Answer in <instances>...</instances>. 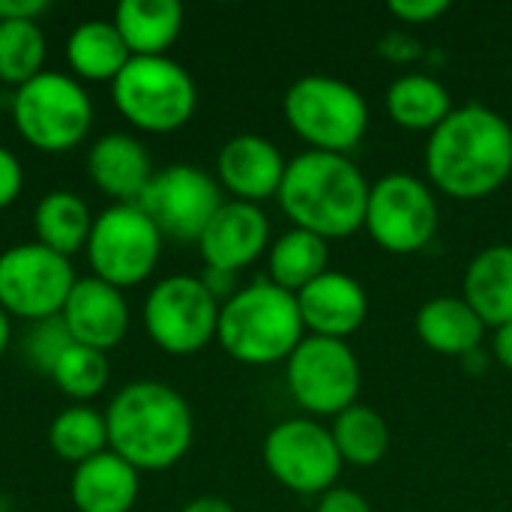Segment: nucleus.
<instances>
[{
  "instance_id": "2f4dec72",
  "label": "nucleus",
  "mask_w": 512,
  "mask_h": 512,
  "mask_svg": "<svg viewBox=\"0 0 512 512\" xmlns=\"http://www.w3.org/2000/svg\"><path fill=\"white\" fill-rule=\"evenodd\" d=\"M72 345V336L63 324V318H45L30 324L27 336H24V357L36 372H51V366L57 363V357Z\"/></svg>"
},
{
  "instance_id": "20e7f679",
  "label": "nucleus",
  "mask_w": 512,
  "mask_h": 512,
  "mask_svg": "<svg viewBox=\"0 0 512 512\" xmlns=\"http://www.w3.org/2000/svg\"><path fill=\"white\" fill-rule=\"evenodd\" d=\"M306 339L297 297L270 279L234 291L219 309L216 342L243 366H273Z\"/></svg>"
},
{
  "instance_id": "9d476101",
  "label": "nucleus",
  "mask_w": 512,
  "mask_h": 512,
  "mask_svg": "<svg viewBox=\"0 0 512 512\" xmlns=\"http://www.w3.org/2000/svg\"><path fill=\"white\" fill-rule=\"evenodd\" d=\"M291 399L312 417H336L357 405L360 363L348 342L306 336L285 360Z\"/></svg>"
},
{
  "instance_id": "7ed1b4c3",
  "label": "nucleus",
  "mask_w": 512,
  "mask_h": 512,
  "mask_svg": "<svg viewBox=\"0 0 512 512\" xmlns=\"http://www.w3.org/2000/svg\"><path fill=\"white\" fill-rule=\"evenodd\" d=\"M369 189L348 156L306 150L288 162L276 198L294 228L321 240H345L366 225Z\"/></svg>"
},
{
  "instance_id": "f3484780",
  "label": "nucleus",
  "mask_w": 512,
  "mask_h": 512,
  "mask_svg": "<svg viewBox=\"0 0 512 512\" xmlns=\"http://www.w3.org/2000/svg\"><path fill=\"white\" fill-rule=\"evenodd\" d=\"M270 243V222L258 204L225 201L204 228L198 249L207 270L237 273L261 258Z\"/></svg>"
},
{
  "instance_id": "b1692460",
  "label": "nucleus",
  "mask_w": 512,
  "mask_h": 512,
  "mask_svg": "<svg viewBox=\"0 0 512 512\" xmlns=\"http://www.w3.org/2000/svg\"><path fill=\"white\" fill-rule=\"evenodd\" d=\"M132 60L123 36L117 33L114 21H81L69 39H66V63L72 69V78L78 81H96V84H111L126 63Z\"/></svg>"
},
{
  "instance_id": "f03ea898",
  "label": "nucleus",
  "mask_w": 512,
  "mask_h": 512,
  "mask_svg": "<svg viewBox=\"0 0 512 512\" xmlns=\"http://www.w3.org/2000/svg\"><path fill=\"white\" fill-rule=\"evenodd\" d=\"M108 450L135 471H168L192 447L195 417L189 402L162 381H129L105 411Z\"/></svg>"
},
{
  "instance_id": "a878e982",
  "label": "nucleus",
  "mask_w": 512,
  "mask_h": 512,
  "mask_svg": "<svg viewBox=\"0 0 512 512\" xmlns=\"http://www.w3.org/2000/svg\"><path fill=\"white\" fill-rule=\"evenodd\" d=\"M387 111L408 132H435L453 111L450 90L432 75H402L387 87Z\"/></svg>"
},
{
  "instance_id": "7c9ffc66",
  "label": "nucleus",
  "mask_w": 512,
  "mask_h": 512,
  "mask_svg": "<svg viewBox=\"0 0 512 512\" xmlns=\"http://www.w3.org/2000/svg\"><path fill=\"white\" fill-rule=\"evenodd\" d=\"M48 378H51V381L57 384V390H60L63 396H69L75 405H87L90 399H96V396L108 387L111 366H108L105 351H96V348H87V345L72 342V345L57 357V363L51 366Z\"/></svg>"
},
{
  "instance_id": "aec40b11",
  "label": "nucleus",
  "mask_w": 512,
  "mask_h": 512,
  "mask_svg": "<svg viewBox=\"0 0 512 512\" xmlns=\"http://www.w3.org/2000/svg\"><path fill=\"white\" fill-rule=\"evenodd\" d=\"M141 492V471L105 450L72 471L69 498L78 512H129Z\"/></svg>"
},
{
  "instance_id": "9b49d317",
  "label": "nucleus",
  "mask_w": 512,
  "mask_h": 512,
  "mask_svg": "<svg viewBox=\"0 0 512 512\" xmlns=\"http://www.w3.org/2000/svg\"><path fill=\"white\" fill-rule=\"evenodd\" d=\"M69 258L33 243H18L0 252V306L9 318L27 324L57 318L75 285Z\"/></svg>"
},
{
  "instance_id": "0eeeda50",
  "label": "nucleus",
  "mask_w": 512,
  "mask_h": 512,
  "mask_svg": "<svg viewBox=\"0 0 512 512\" xmlns=\"http://www.w3.org/2000/svg\"><path fill=\"white\" fill-rule=\"evenodd\" d=\"M15 132L42 153H66L78 147L93 126V99L84 84L66 72H42L15 87Z\"/></svg>"
},
{
  "instance_id": "6e6552de",
  "label": "nucleus",
  "mask_w": 512,
  "mask_h": 512,
  "mask_svg": "<svg viewBox=\"0 0 512 512\" xmlns=\"http://www.w3.org/2000/svg\"><path fill=\"white\" fill-rule=\"evenodd\" d=\"M162 240L138 204H111L93 219L84 252L93 276L123 291L150 279L162 255Z\"/></svg>"
},
{
  "instance_id": "c9c22d12",
  "label": "nucleus",
  "mask_w": 512,
  "mask_h": 512,
  "mask_svg": "<svg viewBox=\"0 0 512 512\" xmlns=\"http://www.w3.org/2000/svg\"><path fill=\"white\" fill-rule=\"evenodd\" d=\"M48 0H0V21H39Z\"/></svg>"
},
{
  "instance_id": "bb28decb",
  "label": "nucleus",
  "mask_w": 512,
  "mask_h": 512,
  "mask_svg": "<svg viewBox=\"0 0 512 512\" xmlns=\"http://www.w3.org/2000/svg\"><path fill=\"white\" fill-rule=\"evenodd\" d=\"M327 261H330L327 240L303 228H291L267 252L270 282L288 294H300L309 282L327 273Z\"/></svg>"
},
{
  "instance_id": "a211bd4d",
  "label": "nucleus",
  "mask_w": 512,
  "mask_h": 512,
  "mask_svg": "<svg viewBox=\"0 0 512 512\" xmlns=\"http://www.w3.org/2000/svg\"><path fill=\"white\" fill-rule=\"evenodd\" d=\"M294 297L300 306L303 327L312 330V336L345 342L369 318V294L348 273L327 270Z\"/></svg>"
},
{
  "instance_id": "ddd939ff",
  "label": "nucleus",
  "mask_w": 512,
  "mask_h": 512,
  "mask_svg": "<svg viewBox=\"0 0 512 512\" xmlns=\"http://www.w3.org/2000/svg\"><path fill=\"white\" fill-rule=\"evenodd\" d=\"M261 456L270 477L297 495L330 492L345 465L330 429L309 417H294L273 426L264 438Z\"/></svg>"
},
{
  "instance_id": "1a4fd4ad",
  "label": "nucleus",
  "mask_w": 512,
  "mask_h": 512,
  "mask_svg": "<svg viewBox=\"0 0 512 512\" xmlns=\"http://www.w3.org/2000/svg\"><path fill=\"white\" fill-rule=\"evenodd\" d=\"M219 309L222 303L198 276H168L144 300V330L165 354L189 357L216 339Z\"/></svg>"
},
{
  "instance_id": "72a5a7b5",
  "label": "nucleus",
  "mask_w": 512,
  "mask_h": 512,
  "mask_svg": "<svg viewBox=\"0 0 512 512\" xmlns=\"http://www.w3.org/2000/svg\"><path fill=\"white\" fill-rule=\"evenodd\" d=\"M21 189H24V168L12 150L0 147V210L12 207Z\"/></svg>"
},
{
  "instance_id": "2eb2a0df",
  "label": "nucleus",
  "mask_w": 512,
  "mask_h": 512,
  "mask_svg": "<svg viewBox=\"0 0 512 512\" xmlns=\"http://www.w3.org/2000/svg\"><path fill=\"white\" fill-rule=\"evenodd\" d=\"M285 168L288 162L279 153V147L255 132L228 138L216 156L219 186L231 192L234 201H246V204H258L279 195Z\"/></svg>"
},
{
  "instance_id": "c756f323",
  "label": "nucleus",
  "mask_w": 512,
  "mask_h": 512,
  "mask_svg": "<svg viewBox=\"0 0 512 512\" xmlns=\"http://www.w3.org/2000/svg\"><path fill=\"white\" fill-rule=\"evenodd\" d=\"M48 42L39 21H0V84L21 87L45 72Z\"/></svg>"
},
{
  "instance_id": "412c9836",
  "label": "nucleus",
  "mask_w": 512,
  "mask_h": 512,
  "mask_svg": "<svg viewBox=\"0 0 512 512\" xmlns=\"http://www.w3.org/2000/svg\"><path fill=\"white\" fill-rule=\"evenodd\" d=\"M420 342L444 357H468L480 348L486 324L465 303V297H432L414 318Z\"/></svg>"
},
{
  "instance_id": "f8f14e48",
  "label": "nucleus",
  "mask_w": 512,
  "mask_h": 512,
  "mask_svg": "<svg viewBox=\"0 0 512 512\" xmlns=\"http://www.w3.org/2000/svg\"><path fill=\"white\" fill-rule=\"evenodd\" d=\"M435 192L411 174H387L369 189L366 231L390 255L423 252L438 234Z\"/></svg>"
},
{
  "instance_id": "dca6fc26",
  "label": "nucleus",
  "mask_w": 512,
  "mask_h": 512,
  "mask_svg": "<svg viewBox=\"0 0 512 512\" xmlns=\"http://www.w3.org/2000/svg\"><path fill=\"white\" fill-rule=\"evenodd\" d=\"M60 318L72 342L96 351L117 348L129 333V303L123 291L96 276L75 279Z\"/></svg>"
},
{
  "instance_id": "58836bf2",
  "label": "nucleus",
  "mask_w": 512,
  "mask_h": 512,
  "mask_svg": "<svg viewBox=\"0 0 512 512\" xmlns=\"http://www.w3.org/2000/svg\"><path fill=\"white\" fill-rule=\"evenodd\" d=\"M9 342H12V318H9L6 309L0 306V357L6 354Z\"/></svg>"
},
{
  "instance_id": "cd10ccee",
  "label": "nucleus",
  "mask_w": 512,
  "mask_h": 512,
  "mask_svg": "<svg viewBox=\"0 0 512 512\" xmlns=\"http://www.w3.org/2000/svg\"><path fill=\"white\" fill-rule=\"evenodd\" d=\"M333 444L345 465L375 468L390 450V426L369 405H351L333 417Z\"/></svg>"
},
{
  "instance_id": "4468645a",
  "label": "nucleus",
  "mask_w": 512,
  "mask_h": 512,
  "mask_svg": "<svg viewBox=\"0 0 512 512\" xmlns=\"http://www.w3.org/2000/svg\"><path fill=\"white\" fill-rule=\"evenodd\" d=\"M222 204L219 180L186 162L156 171L138 198V207L150 216L159 234L177 243H198Z\"/></svg>"
},
{
  "instance_id": "6ab92c4d",
  "label": "nucleus",
  "mask_w": 512,
  "mask_h": 512,
  "mask_svg": "<svg viewBox=\"0 0 512 512\" xmlns=\"http://www.w3.org/2000/svg\"><path fill=\"white\" fill-rule=\"evenodd\" d=\"M153 174V159L135 135L108 132L87 150V177L114 204H138Z\"/></svg>"
},
{
  "instance_id": "f704fd0d",
  "label": "nucleus",
  "mask_w": 512,
  "mask_h": 512,
  "mask_svg": "<svg viewBox=\"0 0 512 512\" xmlns=\"http://www.w3.org/2000/svg\"><path fill=\"white\" fill-rule=\"evenodd\" d=\"M315 512H372V504L360 492H354V489L333 486L330 492L321 495Z\"/></svg>"
},
{
  "instance_id": "4be33fe9",
  "label": "nucleus",
  "mask_w": 512,
  "mask_h": 512,
  "mask_svg": "<svg viewBox=\"0 0 512 512\" xmlns=\"http://www.w3.org/2000/svg\"><path fill=\"white\" fill-rule=\"evenodd\" d=\"M114 27L132 57H165L183 30L177 0H123L114 9Z\"/></svg>"
},
{
  "instance_id": "473e14b6",
  "label": "nucleus",
  "mask_w": 512,
  "mask_h": 512,
  "mask_svg": "<svg viewBox=\"0 0 512 512\" xmlns=\"http://www.w3.org/2000/svg\"><path fill=\"white\" fill-rule=\"evenodd\" d=\"M450 9L447 0H390L387 12L405 24H429Z\"/></svg>"
},
{
  "instance_id": "5701e85b",
  "label": "nucleus",
  "mask_w": 512,
  "mask_h": 512,
  "mask_svg": "<svg viewBox=\"0 0 512 512\" xmlns=\"http://www.w3.org/2000/svg\"><path fill=\"white\" fill-rule=\"evenodd\" d=\"M465 303L486 327L512 321V246L498 243L477 252L465 270Z\"/></svg>"
},
{
  "instance_id": "f257e3e1",
  "label": "nucleus",
  "mask_w": 512,
  "mask_h": 512,
  "mask_svg": "<svg viewBox=\"0 0 512 512\" xmlns=\"http://www.w3.org/2000/svg\"><path fill=\"white\" fill-rule=\"evenodd\" d=\"M426 171L456 201L495 195L512 177V126L489 105L468 102L429 135Z\"/></svg>"
},
{
  "instance_id": "393cba45",
  "label": "nucleus",
  "mask_w": 512,
  "mask_h": 512,
  "mask_svg": "<svg viewBox=\"0 0 512 512\" xmlns=\"http://www.w3.org/2000/svg\"><path fill=\"white\" fill-rule=\"evenodd\" d=\"M93 213L87 207V201L75 192H66V189H54L48 195H42L36 201V210H33V234H36V243L63 255V258H72L75 252H81L90 240V231H93Z\"/></svg>"
},
{
  "instance_id": "c85d7f7f",
  "label": "nucleus",
  "mask_w": 512,
  "mask_h": 512,
  "mask_svg": "<svg viewBox=\"0 0 512 512\" xmlns=\"http://www.w3.org/2000/svg\"><path fill=\"white\" fill-rule=\"evenodd\" d=\"M48 444L60 462L84 465L87 459L108 450V423L105 414L93 411L90 405H72L51 420Z\"/></svg>"
},
{
  "instance_id": "e433bc0d",
  "label": "nucleus",
  "mask_w": 512,
  "mask_h": 512,
  "mask_svg": "<svg viewBox=\"0 0 512 512\" xmlns=\"http://www.w3.org/2000/svg\"><path fill=\"white\" fill-rule=\"evenodd\" d=\"M492 354L495 360L512 372V321L504 327H495V336H492Z\"/></svg>"
},
{
  "instance_id": "4c0bfd02",
  "label": "nucleus",
  "mask_w": 512,
  "mask_h": 512,
  "mask_svg": "<svg viewBox=\"0 0 512 512\" xmlns=\"http://www.w3.org/2000/svg\"><path fill=\"white\" fill-rule=\"evenodd\" d=\"M180 512H234V507L219 495H201V498H192Z\"/></svg>"
},
{
  "instance_id": "39448f33",
  "label": "nucleus",
  "mask_w": 512,
  "mask_h": 512,
  "mask_svg": "<svg viewBox=\"0 0 512 512\" xmlns=\"http://www.w3.org/2000/svg\"><path fill=\"white\" fill-rule=\"evenodd\" d=\"M285 120L297 138L309 144V150L348 156L366 129H369V105L363 93L333 75H303L297 78L282 99Z\"/></svg>"
},
{
  "instance_id": "423d86ee",
  "label": "nucleus",
  "mask_w": 512,
  "mask_h": 512,
  "mask_svg": "<svg viewBox=\"0 0 512 512\" xmlns=\"http://www.w3.org/2000/svg\"><path fill=\"white\" fill-rule=\"evenodd\" d=\"M114 108L135 129L168 135L183 129L198 108V87L186 66L165 57H132L111 81Z\"/></svg>"
}]
</instances>
